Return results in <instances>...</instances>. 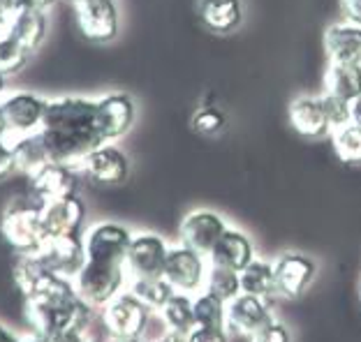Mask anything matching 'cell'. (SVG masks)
Returning a JSON list of instances; mask_svg holds the SVG:
<instances>
[{"instance_id": "6da1fadb", "label": "cell", "mask_w": 361, "mask_h": 342, "mask_svg": "<svg viewBox=\"0 0 361 342\" xmlns=\"http://www.w3.org/2000/svg\"><path fill=\"white\" fill-rule=\"evenodd\" d=\"M35 139L47 160L77 167L88 153L100 148L102 144H109L97 118V97H49L44 123Z\"/></svg>"}, {"instance_id": "7a4b0ae2", "label": "cell", "mask_w": 361, "mask_h": 342, "mask_svg": "<svg viewBox=\"0 0 361 342\" xmlns=\"http://www.w3.org/2000/svg\"><path fill=\"white\" fill-rule=\"evenodd\" d=\"M95 308L79 294L61 298H30L26 300V322L30 333L39 338H54L63 331H86L93 324Z\"/></svg>"}, {"instance_id": "3957f363", "label": "cell", "mask_w": 361, "mask_h": 342, "mask_svg": "<svg viewBox=\"0 0 361 342\" xmlns=\"http://www.w3.org/2000/svg\"><path fill=\"white\" fill-rule=\"evenodd\" d=\"M0 232L16 252L37 255L49 241L42 224V203L35 199H14L7 203L0 220Z\"/></svg>"}, {"instance_id": "277c9868", "label": "cell", "mask_w": 361, "mask_h": 342, "mask_svg": "<svg viewBox=\"0 0 361 342\" xmlns=\"http://www.w3.org/2000/svg\"><path fill=\"white\" fill-rule=\"evenodd\" d=\"M12 275L23 298H61L77 294L75 280L51 271L37 255H16Z\"/></svg>"}, {"instance_id": "5b68a950", "label": "cell", "mask_w": 361, "mask_h": 342, "mask_svg": "<svg viewBox=\"0 0 361 342\" xmlns=\"http://www.w3.org/2000/svg\"><path fill=\"white\" fill-rule=\"evenodd\" d=\"M128 268L123 264H102L86 259L84 268L75 278V287L77 294L88 305H93L95 310H102L111 298H116L121 291L128 289Z\"/></svg>"}, {"instance_id": "8992f818", "label": "cell", "mask_w": 361, "mask_h": 342, "mask_svg": "<svg viewBox=\"0 0 361 342\" xmlns=\"http://www.w3.org/2000/svg\"><path fill=\"white\" fill-rule=\"evenodd\" d=\"M151 317V308H146L130 289L111 298L100 312L104 331L114 338H144L149 331Z\"/></svg>"}, {"instance_id": "52a82bcc", "label": "cell", "mask_w": 361, "mask_h": 342, "mask_svg": "<svg viewBox=\"0 0 361 342\" xmlns=\"http://www.w3.org/2000/svg\"><path fill=\"white\" fill-rule=\"evenodd\" d=\"M209 268H211L209 257H204L197 250L180 243V246L169 248L162 278L174 287V291H180V294H188V296H197L207 287Z\"/></svg>"}, {"instance_id": "ba28073f", "label": "cell", "mask_w": 361, "mask_h": 342, "mask_svg": "<svg viewBox=\"0 0 361 342\" xmlns=\"http://www.w3.org/2000/svg\"><path fill=\"white\" fill-rule=\"evenodd\" d=\"M0 107L5 111L10 137H32L42 129L49 97L32 93V91H12L0 97Z\"/></svg>"}, {"instance_id": "9c48e42d", "label": "cell", "mask_w": 361, "mask_h": 342, "mask_svg": "<svg viewBox=\"0 0 361 342\" xmlns=\"http://www.w3.org/2000/svg\"><path fill=\"white\" fill-rule=\"evenodd\" d=\"M133 232L118 222H95L84 229V248L88 262L123 264L126 266L128 248L133 241Z\"/></svg>"}, {"instance_id": "30bf717a", "label": "cell", "mask_w": 361, "mask_h": 342, "mask_svg": "<svg viewBox=\"0 0 361 342\" xmlns=\"http://www.w3.org/2000/svg\"><path fill=\"white\" fill-rule=\"evenodd\" d=\"M79 174L81 171L75 165L47 160L44 165H39L35 171H30L28 174L30 197L39 203L72 197V194H77Z\"/></svg>"}, {"instance_id": "8fae6325", "label": "cell", "mask_w": 361, "mask_h": 342, "mask_svg": "<svg viewBox=\"0 0 361 342\" xmlns=\"http://www.w3.org/2000/svg\"><path fill=\"white\" fill-rule=\"evenodd\" d=\"M169 248L171 246L162 239L160 234H153V232L135 234L133 241H130L128 257H126L128 278L130 280H135V278H162Z\"/></svg>"}, {"instance_id": "7c38bea8", "label": "cell", "mask_w": 361, "mask_h": 342, "mask_svg": "<svg viewBox=\"0 0 361 342\" xmlns=\"http://www.w3.org/2000/svg\"><path fill=\"white\" fill-rule=\"evenodd\" d=\"M81 35L93 42H111L118 35V0H70Z\"/></svg>"}, {"instance_id": "4fadbf2b", "label": "cell", "mask_w": 361, "mask_h": 342, "mask_svg": "<svg viewBox=\"0 0 361 342\" xmlns=\"http://www.w3.org/2000/svg\"><path fill=\"white\" fill-rule=\"evenodd\" d=\"M229 229L225 217L209 208H195L190 210L178 227V239L183 246L197 250L200 255L209 257L216 243L223 239V234Z\"/></svg>"}, {"instance_id": "5bb4252c", "label": "cell", "mask_w": 361, "mask_h": 342, "mask_svg": "<svg viewBox=\"0 0 361 342\" xmlns=\"http://www.w3.org/2000/svg\"><path fill=\"white\" fill-rule=\"evenodd\" d=\"M274 322V312H271V300L250 296V294H239L234 300L227 303V331L232 336H243L252 338L264 327Z\"/></svg>"}, {"instance_id": "9a60e30c", "label": "cell", "mask_w": 361, "mask_h": 342, "mask_svg": "<svg viewBox=\"0 0 361 342\" xmlns=\"http://www.w3.org/2000/svg\"><path fill=\"white\" fill-rule=\"evenodd\" d=\"M77 167L88 181L97 185H121L130 176V160L114 141L88 153Z\"/></svg>"}, {"instance_id": "2e32d148", "label": "cell", "mask_w": 361, "mask_h": 342, "mask_svg": "<svg viewBox=\"0 0 361 342\" xmlns=\"http://www.w3.org/2000/svg\"><path fill=\"white\" fill-rule=\"evenodd\" d=\"M276 289L283 298H299L308 291L317 275V264L299 252H285L274 262Z\"/></svg>"}, {"instance_id": "e0dca14e", "label": "cell", "mask_w": 361, "mask_h": 342, "mask_svg": "<svg viewBox=\"0 0 361 342\" xmlns=\"http://www.w3.org/2000/svg\"><path fill=\"white\" fill-rule=\"evenodd\" d=\"M37 257L56 271L59 275L75 280L79 271L86 264V248H84V234L75 236H56L49 239L47 246L37 252Z\"/></svg>"}, {"instance_id": "ac0fdd59", "label": "cell", "mask_w": 361, "mask_h": 342, "mask_svg": "<svg viewBox=\"0 0 361 342\" xmlns=\"http://www.w3.org/2000/svg\"><path fill=\"white\" fill-rule=\"evenodd\" d=\"M84 222H86V203L77 194L42 203V224L47 239L84 234L86 229Z\"/></svg>"}, {"instance_id": "d6986e66", "label": "cell", "mask_w": 361, "mask_h": 342, "mask_svg": "<svg viewBox=\"0 0 361 342\" xmlns=\"http://www.w3.org/2000/svg\"><path fill=\"white\" fill-rule=\"evenodd\" d=\"M135 102L128 93H106L97 97V118L106 141H118L135 125Z\"/></svg>"}, {"instance_id": "ffe728a7", "label": "cell", "mask_w": 361, "mask_h": 342, "mask_svg": "<svg viewBox=\"0 0 361 342\" xmlns=\"http://www.w3.org/2000/svg\"><path fill=\"white\" fill-rule=\"evenodd\" d=\"M252 259H255L252 241L248 239V234H243L239 229H227L209 255L211 266L232 268V271H239V273L252 262Z\"/></svg>"}, {"instance_id": "44dd1931", "label": "cell", "mask_w": 361, "mask_h": 342, "mask_svg": "<svg viewBox=\"0 0 361 342\" xmlns=\"http://www.w3.org/2000/svg\"><path fill=\"white\" fill-rule=\"evenodd\" d=\"M324 49L331 63L361 65V26L355 23H334L324 32Z\"/></svg>"}, {"instance_id": "7402d4cb", "label": "cell", "mask_w": 361, "mask_h": 342, "mask_svg": "<svg viewBox=\"0 0 361 342\" xmlns=\"http://www.w3.org/2000/svg\"><path fill=\"white\" fill-rule=\"evenodd\" d=\"M5 32H10L21 46H26L30 53H35L49 35V14L16 10V14L7 23Z\"/></svg>"}, {"instance_id": "603a6c76", "label": "cell", "mask_w": 361, "mask_h": 342, "mask_svg": "<svg viewBox=\"0 0 361 342\" xmlns=\"http://www.w3.org/2000/svg\"><path fill=\"white\" fill-rule=\"evenodd\" d=\"M290 123L301 137H310V139L331 132L319 97H297L290 104Z\"/></svg>"}, {"instance_id": "cb8c5ba5", "label": "cell", "mask_w": 361, "mask_h": 342, "mask_svg": "<svg viewBox=\"0 0 361 342\" xmlns=\"http://www.w3.org/2000/svg\"><path fill=\"white\" fill-rule=\"evenodd\" d=\"M200 16L213 32H232L241 26V0H200Z\"/></svg>"}, {"instance_id": "d4e9b609", "label": "cell", "mask_w": 361, "mask_h": 342, "mask_svg": "<svg viewBox=\"0 0 361 342\" xmlns=\"http://www.w3.org/2000/svg\"><path fill=\"white\" fill-rule=\"evenodd\" d=\"M239 278H241V294H250V296H259L269 300H274L278 296L274 262L255 257L239 273Z\"/></svg>"}, {"instance_id": "484cf974", "label": "cell", "mask_w": 361, "mask_h": 342, "mask_svg": "<svg viewBox=\"0 0 361 342\" xmlns=\"http://www.w3.org/2000/svg\"><path fill=\"white\" fill-rule=\"evenodd\" d=\"M324 88L326 93L355 102L361 95V65L331 63L324 75Z\"/></svg>"}, {"instance_id": "4316f807", "label": "cell", "mask_w": 361, "mask_h": 342, "mask_svg": "<svg viewBox=\"0 0 361 342\" xmlns=\"http://www.w3.org/2000/svg\"><path fill=\"white\" fill-rule=\"evenodd\" d=\"M155 315L160 317V322H162V327H165V331L190 333L197 327L192 296L180 294V291H174L171 298Z\"/></svg>"}, {"instance_id": "83f0119b", "label": "cell", "mask_w": 361, "mask_h": 342, "mask_svg": "<svg viewBox=\"0 0 361 342\" xmlns=\"http://www.w3.org/2000/svg\"><path fill=\"white\" fill-rule=\"evenodd\" d=\"M128 289L153 312H158L174 294V287L165 278H135L128 282Z\"/></svg>"}, {"instance_id": "f1b7e54d", "label": "cell", "mask_w": 361, "mask_h": 342, "mask_svg": "<svg viewBox=\"0 0 361 342\" xmlns=\"http://www.w3.org/2000/svg\"><path fill=\"white\" fill-rule=\"evenodd\" d=\"M192 305H195V322L197 327H218V329H227V303L223 298H218L216 294L204 287L200 294L192 296Z\"/></svg>"}, {"instance_id": "f546056e", "label": "cell", "mask_w": 361, "mask_h": 342, "mask_svg": "<svg viewBox=\"0 0 361 342\" xmlns=\"http://www.w3.org/2000/svg\"><path fill=\"white\" fill-rule=\"evenodd\" d=\"M30 51L26 46H21L10 32H0V75H5L7 79L19 75L30 61Z\"/></svg>"}, {"instance_id": "4dcf8cb0", "label": "cell", "mask_w": 361, "mask_h": 342, "mask_svg": "<svg viewBox=\"0 0 361 342\" xmlns=\"http://www.w3.org/2000/svg\"><path fill=\"white\" fill-rule=\"evenodd\" d=\"M207 289L218 298H223L225 303H229V300H234L241 294L239 271H232V268H223V266H211L207 275Z\"/></svg>"}, {"instance_id": "1f68e13d", "label": "cell", "mask_w": 361, "mask_h": 342, "mask_svg": "<svg viewBox=\"0 0 361 342\" xmlns=\"http://www.w3.org/2000/svg\"><path fill=\"white\" fill-rule=\"evenodd\" d=\"M334 151L345 165H361V127L350 123L334 132Z\"/></svg>"}, {"instance_id": "d6a6232c", "label": "cell", "mask_w": 361, "mask_h": 342, "mask_svg": "<svg viewBox=\"0 0 361 342\" xmlns=\"http://www.w3.org/2000/svg\"><path fill=\"white\" fill-rule=\"evenodd\" d=\"M319 102H322V109L326 113V120H329L331 132L352 123V102L350 100H343V97L324 91V95H319Z\"/></svg>"}, {"instance_id": "836d02e7", "label": "cell", "mask_w": 361, "mask_h": 342, "mask_svg": "<svg viewBox=\"0 0 361 342\" xmlns=\"http://www.w3.org/2000/svg\"><path fill=\"white\" fill-rule=\"evenodd\" d=\"M223 125H225V113L213 107L197 109V113L192 116V127L200 134H216L223 129Z\"/></svg>"}, {"instance_id": "e575fe53", "label": "cell", "mask_w": 361, "mask_h": 342, "mask_svg": "<svg viewBox=\"0 0 361 342\" xmlns=\"http://www.w3.org/2000/svg\"><path fill=\"white\" fill-rule=\"evenodd\" d=\"M14 171H19L14 139H12V137H5V139H0V178L12 176Z\"/></svg>"}, {"instance_id": "d590c367", "label": "cell", "mask_w": 361, "mask_h": 342, "mask_svg": "<svg viewBox=\"0 0 361 342\" xmlns=\"http://www.w3.org/2000/svg\"><path fill=\"white\" fill-rule=\"evenodd\" d=\"M250 342H292V336H290V329L285 327L281 322H271L269 327H264L259 333L250 338Z\"/></svg>"}, {"instance_id": "8d00e7d4", "label": "cell", "mask_w": 361, "mask_h": 342, "mask_svg": "<svg viewBox=\"0 0 361 342\" xmlns=\"http://www.w3.org/2000/svg\"><path fill=\"white\" fill-rule=\"evenodd\" d=\"M188 342H229V331L218 327H195L188 333Z\"/></svg>"}, {"instance_id": "74e56055", "label": "cell", "mask_w": 361, "mask_h": 342, "mask_svg": "<svg viewBox=\"0 0 361 342\" xmlns=\"http://www.w3.org/2000/svg\"><path fill=\"white\" fill-rule=\"evenodd\" d=\"M341 14L348 23L361 26V0H341Z\"/></svg>"}, {"instance_id": "f35d334b", "label": "cell", "mask_w": 361, "mask_h": 342, "mask_svg": "<svg viewBox=\"0 0 361 342\" xmlns=\"http://www.w3.org/2000/svg\"><path fill=\"white\" fill-rule=\"evenodd\" d=\"M56 3H59V0H16L19 10L42 12V14H49V12H51Z\"/></svg>"}, {"instance_id": "ab89813d", "label": "cell", "mask_w": 361, "mask_h": 342, "mask_svg": "<svg viewBox=\"0 0 361 342\" xmlns=\"http://www.w3.org/2000/svg\"><path fill=\"white\" fill-rule=\"evenodd\" d=\"M16 10H19L16 0H0V32L7 28V23L16 14Z\"/></svg>"}, {"instance_id": "60d3db41", "label": "cell", "mask_w": 361, "mask_h": 342, "mask_svg": "<svg viewBox=\"0 0 361 342\" xmlns=\"http://www.w3.org/2000/svg\"><path fill=\"white\" fill-rule=\"evenodd\" d=\"M88 338L86 331H63L59 336L49 338L47 342H84Z\"/></svg>"}, {"instance_id": "b9f144b4", "label": "cell", "mask_w": 361, "mask_h": 342, "mask_svg": "<svg viewBox=\"0 0 361 342\" xmlns=\"http://www.w3.org/2000/svg\"><path fill=\"white\" fill-rule=\"evenodd\" d=\"M151 342H188V333H176V331H165L160 338H155Z\"/></svg>"}, {"instance_id": "7bdbcfd3", "label": "cell", "mask_w": 361, "mask_h": 342, "mask_svg": "<svg viewBox=\"0 0 361 342\" xmlns=\"http://www.w3.org/2000/svg\"><path fill=\"white\" fill-rule=\"evenodd\" d=\"M21 336H16V333L10 329V327H5V324H0V342H19Z\"/></svg>"}, {"instance_id": "ee69618b", "label": "cell", "mask_w": 361, "mask_h": 342, "mask_svg": "<svg viewBox=\"0 0 361 342\" xmlns=\"http://www.w3.org/2000/svg\"><path fill=\"white\" fill-rule=\"evenodd\" d=\"M352 123L361 127V95L352 102Z\"/></svg>"}, {"instance_id": "f6af8a7d", "label": "cell", "mask_w": 361, "mask_h": 342, "mask_svg": "<svg viewBox=\"0 0 361 342\" xmlns=\"http://www.w3.org/2000/svg\"><path fill=\"white\" fill-rule=\"evenodd\" d=\"M5 137H10V127H7L5 111H3V107H0V139H5Z\"/></svg>"}, {"instance_id": "bcb514c9", "label": "cell", "mask_w": 361, "mask_h": 342, "mask_svg": "<svg viewBox=\"0 0 361 342\" xmlns=\"http://www.w3.org/2000/svg\"><path fill=\"white\" fill-rule=\"evenodd\" d=\"M19 342H47V340H44V338H39V336H35V333H30V336H21Z\"/></svg>"}, {"instance_id": "7dc6e473", "label": "cell", "mask_w": 361, "mask_h": 342, "mask_svg": "<svg viewBox=\"0 0 361 342\" xmlns=\"http://www.w3.org/2000/svg\"><path fill=\"white\" fill-rule=\"evenodd\" d=\"M106 342H144V338H114V336H109Z\"/></svg>"}, {"instance_id": "c3c4849f", "label": "cell", "mask_w": 361, "mask_h": 342, "mask_svg": "<svg viewBox=\"0 0 361 342\" xmlns=\"http://www.w3.org/2000/svg\"><path fill=\"white\" fill-rule=\"evenodd\" d=\"M7 93V77L0 75V97H3Z\"/></svg>"}, {"instance_id": "681fc988", "label": "cell", "mask_w": 361, "mask_h": 342, "mask_svg": "<svg viewBox=\"0 0 361 342\" xmlns=\"http://www.w3.org/2000/svg\"><path fill=\"white\" fill-rule=\"evenodd\" d=\"M359 303H361V282H359Z\"/></svg>"}, {"instance_id": "f907efd6", "label": "cell", "mask_w": 361, "mask_h": 342, "mask_svg": "<svg viewBox=\"0 0 361 342\" xmlns=\"http://www.w3.org/2000/svg\"><path fill=\"white\" fill-rule=\"evenodd\" d=\"M84 342H97V340H93V338H86Z\"/></svg>"}]
</instances>
